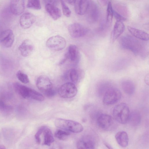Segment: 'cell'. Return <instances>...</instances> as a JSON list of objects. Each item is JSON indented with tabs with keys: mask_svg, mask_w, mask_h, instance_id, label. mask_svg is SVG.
Listing matches in <instances>:
<instances>
[{
	"mask_svg": "<svg viewBox=\"0 0 149 149\" xmlns=\"http://www.w3.org/2000/svg\"><path fill=\"white\" fill-rule=\"evenodd\" d=\"M14 40V35L13 31L10 29L4 30L0 33V45L4 47H11Z\"/></svg>",
	"mask_w": 149,
	"mask_h": 149,
	"instance_id": "cell-9",
	"label": "cell"
},
{
	"mask_svg": "<svg viewBox=\"0 0 149 149\" xmlns=\"http://www.w3.org/2000/svg\"><path fill=\"white\" fill-rule=\"evenodd\" d=\"M113 16H114L117 21L123 22V21L126 20V18L125 17L119 14L114 10Z\"/></svg>",
	"mask_w": 149,
	"mask_h": 149,
	"instance_id": "cell-35",
	"label": "cell"
},
{
	"mask_svg": "<svg viewBox=\"0 0 149 149\" xmlns=\"http://www.w3.org/2000/svg\"><path fill=\"white\" fill-rule=\"evenodd\" d=\"M113 10L118 13L124 17L128 14V11L126 7L120 4H116L115 5Z\"/></svg>",
	"mask_w": 149,
	"mask_h": 149,
	"instance_id": "cell-28",
	"label": "cell"
},
{
	"mask_svg": "<svg viewBox=\"0 0 149 149\" xmlns=\"http://www.w3.org/2000/svg\"><path fill=\"white\" fill-rule=\"evenodd\" d=\"M141 119V116L140 113L135 111L130 113L128 122L131 125L136 126L140 123Z\"/></svg>",
	"mask_w": 149,
	"mask_h": 149,
	"instance_id": "cell-24",
	"label": "cell"
},
{
	"mask_svg": "<svg viewBox=\"0 0 149 149\" xmlns=\"http://www.w3.org/2000/svg\"><path fill=\"white\" fill-rule=\"evenodd\" d=\"M27 7L29 8L36 10H40L41 5L40 0H28Z\"/></svg>",
	"mask_w": 149,
	"mask_h": 149,
	"instance_id": "cell-27",
	"label": "cell"
},
{
	"mask_svg": "<svg viewBox=\"0 0 149 149\" xmlns=\"http://www.w3.org/2000/svg\"><path fill=\"white\" fill-rule=\"evenodd\" d=\"M127 29L134 37L143 40L147 41L149 40V35L146 32L130 26H128Z\"/></svg>",
	"mask_w": 149,
	"mask_h": 149,
	"instance_id": "cell-21",
	"label": "cell"
},
{
	"mask_svg": "<svg viewBox=\"0 0 149 149\" xmlns=\"http://www.w3.org/2000/svg\"><path fill=\"white\" fill-rule=\"evenodd\" d=\"M145 81L146 84L148 85V82H149V75L148 74L145 77Z\"/></svg>",
	"mask_w": 149,
	"mask_h": 149,
	"instance_id": "cell-40",
	"label": "cell"
},
{
	"mask_svg": "<svg viewBox=\"0 0 149 149\" xmlns=\"http://www.w3.org/2000/svg\"><path fill=\"white\" fill-rule=\"evenodd\" d=\"M36 85L38 88L45 94L52 90V84L47 77L41 75L37 79Z\"/></svg>",
	"mask_w": 149,
	"mask_h": 149,
	"instance_id": "cell-10",
	"label": "cell"
},
{
	"mask_svg": "<svg viewBox=\"0 0 149 149\" xmlns=\"http://www.w3.org/2000/svg\"><path fill=\"white\" fill-rule=\"evenodd\" d=\"M125 29V26L123 22L116 21L114 25L112 33L113 42L115 40L123 33Z\"/></svg>",
	"mask_w": 149,
	"mask_h": 149,
	"instance_id": "cell-18",
	"label": "cell"
},
{
	"mask_svg": "<svg viewBox=\"0 0 149 149\" xmlns=\"http://www.w3.org/2000/svg\"><path fill=\"white\" fill-rule=\"evenodd\" d=\"M55 124L57 127L74 133L80 132L83 130V127L80 123L72 120L57 119L55 121Z\"/></svg>",
	"mask_w": 149,
	"mask_h": 149,
	"instance_id": "cell-3",
	"label": "cell"
},
{
	"mask_svg": "<svg viewBox=\"0 0 149 149\" xmlns=\"http://www.w3.org/2000/svg\"><path fill=\"white\" fill-rule=\"evenodd\" d=\"M43 133L44 135V142L43 144L45 145L50 146L54 141V139L50 130L45 127Z\"/></svg>",
	"mask_w": 149,
	"mask_h": 149,
	"instance_id": "cell-23",
	"label": "cell"
},
{
	"mask_svg": "<svg viewBox=\"0 0 149 149\" xmlns=\"http://www.w3.org/2000/svg\"><path fill=\"white\" fill-rule=\"evenodd\" d=\"M95 147V142L93 139L89 136L84 137L77 143V147L78 149H93Z\"/></svg>",
	"mask_w": 149,
	"mask_h": 149,
	"instance_id": "cell-17",
	"label": "cell"
},
{
	"mask_svg": "<svg viewBox=\"0 0 149 149\" xmlns=\"http://www.w3.org/2000/svg\"><path fill=\"white\" fill-rule=\"evenodd\" d=\"M120 44L123 48L129 50L135 55L139 54L143 49L142 45L136 38L129 36H124L120 40Z\"/></svg>",
	"mask_w": 149,
	"mask_h": 149,
	"instance_id": "cell-1",
	"label": "cell"
},
{
	"mask_svg": "<svg viewBox=\"0 0 149 149\" xmlns=\"http://www.w3.org/2000/svg\"><path fill=\"white\" fill-rule=\"evenodd\" d=\"M67 3L70 4H74L75 0H64Z\"/></svg>",
	"mask_w": 149,
	"mask_h": 149,
	"instance_id": "cell-39",
	"label": "cell"
},
{
	"mask_svg": "<svg viewBox=\"0 0 149 149\" xmlns=\"http://www.w3.org/2000/svg\"><path fill=\"white\" fill-rule=\"evenodd\" d=\"M12 107L6 104L4 102L0 99V111L4 113L8 114L12 111Z\"/></svg>",
	"mask_w": 149,
	"mask_h": 149,
	"instance_id": "cell-30",
	"label": "cell"
},
{
	"mask_svg": "<svg viewBox=\"0 0 149 149\" xmlns=\"http://www.w3.org/2000/svg\"><path fill=\"white\" fill-rule=\"evenodd\" d=\"M87 18L89 22L95 23L98 20L100 15L99 8L97 5L93 2H90L86 12Z\"/></svg>",
	"mask_w": 149,
	"mask_h": 149,
	"instance_id": "cell-12",
	"label": "cell"
},
{
	"mask_svg": "<svg viewBox=\"0 0 149 149\" xmlns=\"http://www.w3.org/2000/svg\"><path fill=\"white\" fill-rule=\"evenodd\" d=\"M70 77L72 82H77L79 78L78 73L77 70L75 69H71L70 72Z\"/></svg>",
	"mask_w": 149,
	"mask_h": 149,
	"instance_id": "cell-33",
	"label": "cell"
},
{
	"mask_svg": "<svg viewBox=\"0 0 149 149\" xmlns=\"http://www.w3.org/2000/svg\"><path fill=\"white\" fill-rule=\"evenodd\" d=\"M121 93L118 88L112 87L109 84L103 98V102L107 105H112L116 103L121 99Z\"/></svg>",
	"mask_w": 149,
	"mask_h": 149,
	"instance_id": "cell-4",
	"label": "cell"
},
{
	"mask_svg": "<svg viewBox=\"0 0 149 149\" xmlns=\"http://www.w3.org/2000/svg\"><path fill=\"white\" fill-rule=\"evenodd\" d=\"M67 53L69 58L71 61H75L77 58L78 56V49L77 47L73 45H70Z\"/></svg>",
	"mask_w": 149,
	"mask_h": 149,
	"instance_id": "cell-25",
	"label": "cell"
},
{
	"mask_svg": "<svg viewBox=\"0 0 149 149\" xmlns=\"http://www.w3.org/2000/svg\"><path fill=\"white\" fill-rule=\"evenodd\" d=\"M130 112L128 105L125 103H121L116 105L113 110L115 120L121 124L127 123L129 120Z\"/></svg>",
	"mask_w": 149,
	"mask_h": 149,
	"instance_id": "cell-2",
	"label": "cell"
},
{
	"mask_svg": "<svg viewBox=\"0 0 149 149\" xmlns=\"http://www.w3.org/2000/svg\"><path fill=\"white\" fill-rule=\"evenodd\" d=\"M90 3L89 0H75L74 4L76 13L80 15L84 14L88 10Z\"/></svg>",
	"mask_w": 149,
	"mask_h": 149,
	"instance_id": "cell-16",
	"label": "cell"
},
{
	"mask_svg": "<svg viewBox=\"0 0 149 149\" xmlns=\"http://www.w3.org/2000/svg\"><path fill=\"white\" fill-rule=\"evenodd\" d=\"M121 87L124 92L128 95H131L134 92L135 85L134 82L131 80H123L121 83Z\"/></svg>",
	"mask_w": 149,
	"mask_h": 149,
	"instance_id": "cell-22",
	"label": "cell"
},
{
	"mask_svg": "<svg viewBox=\"0 0 149 149\" xmlns=\"http://www.w3.org/2000/svg\"><path fill=\"white\" fill-rule=\"evenodd\" d=\"M68 58H69L68 54L67 53L65 55L64 58L60 62L59 64H62L64 63Z\"/></svg>",
	"mask_w": 149,
	"mask_h": 149,
	"instance_id": "cell-38",
	"label": "cell"
},
{
	"mask_svg": "<svg viewBox=\"0 0 149 149\" xmlns=\"http://www.w3.org/2000/svg\"><path fill=\"white\" fill-rule=\"evenodd\" d=\"M9 8L12 14L20 15L24 10L25 0H10Z\"/></svg>",
	"mask_w": 149,
	"mask_h": 149,
	"instance_id": "cell-13",
	"label": "cell"
},
{
	"mask_svg": "<svg viewBox=\"0 0 149 149\" xmlns=\"http://www.w3.org/2000/svg\"><path fill=\"white\" fill-rule=\"evenodd\" d=\"M99 3L101 5L104 6L107 5L110 1V0H98Z\"/></svg>",
	"mask_w": 149,
	"mask_h": 149,
	"instance_id": "cell-37",
	"label": "cell"
},
{
	"mask_svg": "<svg viewBox=\"0 0 149 149\" xmlns=\"http://www.w3.org/2000/svg\"><path fill=\"white\" fill-rule=\"evenodd\" d=\"M68 31L72 37L78 38L85 35L88 32V29L80 24L74 23L69 25Z\"/></svg>",
	"mask_w": 149,
	"mask_h": 149,
	"instance_id": "cell-8",
	"label": "cell"
},
{
	"mask_svg": "<svg viewBox=\"0 0 149 149\" xmlns=\"http://www.w3.org/2000/svg\"><path fill=\"white\" fill-rule=\"evenodd\" d=\"M61 2L63 15L66 17H69L71 14L70 9L63 0H61Z\"/></svg>",
	"mask_w": 149,
	"mask_h": 149,
	"instance_id": "cell-32",
	"label": "cell"
},
{
	"mask_svg": "<svg viewBox=\"0 0 149 149\" xmlns=\"http://www.w3.org/2000/svg\"><path fill=\"white\" fill-rule=\"evenodd\" d=\"M115 137L117 143L120 146L125 147L127 146L129 138L126 132L121 131L117 132L115 135Z\"/></svg>",
	"mask_w": 149,
	"mask_h": 149,
	"instance_id": "cell-20",
	"label": "cell"
},
{
	"mask_svg": "<svg viewBox=\"0 0 149 149\" xmlns=\"http://www.w3.org/2000/svg\"><path fill=\"white\" fill-rule=\"evenodd\" d=\"M45 9L49 15L54 20H57L61 16V11L56 6L46 4L45 5Z\"/></svg>",
	"mask_w": 149,
	"mask_h": 149,
	"instance_id": "cell-19",
	"label": "cell"
},
{
	"mask_svg": "<svg viewBox=\"0 0 149 149\" xmlns=\"http://www.w3.org/2000/svg\"><path fill=\"white\" fill-rule=\"evenodd\" d=\"M5 146L3 145H0V149H5Z\"/></svg>",
	"mask_w": 149,
	"mask_h": 149,
	"instance_id": "cell-41",
	"label": "cell"
},
{
	"mask_svg": "<svg viewBox=\"0 0 149 149\" xmlns=\"http://www.w3.org/2000/svg\"><path fill=\"white\" fill-rule=\"evenodd\" d=\"M46 45L49 49L57 51L62 50L65 48L66 42L64 38L57 35L49 38L47 40Z\"/></svg>",
	"mask_w": 149,
	"mask_h": 149,
	"instance_id": "cell-6",
	"label": "cell"
},
{
	"mask_svg": "<svg viewBox=\"0 0 149 149\" xmlns=\"http://www.w3.org/2000/svg\"><path fill=\"white\" fill-rule=\"evenodd\" d=\"M36 19V17L33 14L29 12H26L22 14L20 17V24L23 29H28L34 24Z\"/></svg>",
	"mask_w": 149,
	"mask_h": 149,
	"instance_id": "cell-14",
	"label": "cell"
},
{
	"mask_svg": "<svg viewBox=\"0 0 149 149\" xmlns=\"http://www.w3.org/2000/svg\"><path fill=\"white\" fill-rule=\"evenodd\" d=\"M56 137L60 140H64L70 135V133L68 131L62 130H57L54 134Z\"/></svg>",
	"mask_w": 149,
	"mask_h": 149,
	"instance_id": "cell-29",
	"label": "cell"
},
{
	"mask_svg": "<svg viewBox=\"0 0 149 149\" xmlns=\"http://www.w3.org/2000/svg\"><path fill=\"white\" fill-rule=\"evenodd\" d=\"M77 89L73 83L68 82L61 85L58 89L59 95L64 98H70L75 96L77 93Z\"/></svg>",
	"mask_w": 149,
	"mask_h": 149,
	"instance_id": "cell-7",
	"label": "cell"
},
{
	"mask_svg": "<svg viewBox=\"0 0 149 149\" xmlns=\"http://www.w3.org/2000/svg\"><path fill=\"white\" fill-rule=\"evenodd\" d=\"M45 127V126H43L40 128L35 135L36 141L37 143L38 144H40V136L42 133Z\"/></svg>",
	"mask_w": 149,
	"mask_h": 149,
	"instance_id": "cell-34",
	"label": "cell"
},
{
	"mask_svg": "<svg viewBox=\"0 0 149 149\" xmlns=\"http://www.w3.org/2000/svg\"><path fill=\"white\" fill-rule=\"evenodd\" d=\"M16 75L18 79L22 83L26 84L29 82V80L28 76L21 71H18Z\"/></svg>",
	"mask_w": 149,
	"mask_h": 149,
	"instance_id": "cell-31",
	"label": "cell"
},
{
	"mask_svg": "<svg viewBox=\"0 0 149 149\" xmlns=\"http://www.w3.org/2000/svg\"><path fill=\"white\" fill-rule=\"evenodd\" d=\"M107 5L106 19L105 21L107 24L110 25L113 16V9L111 1H109Z\"/></svg>",
	"mask_w": 149,
	"mask_h": 149,
	"instance_id": "cell-26",
	"label": "cell"
},
{
	"mask_svg": "<svg viewBox=\"0 0 149 149\" xmlns=\"http://www.w3.org/2000/svg\"><path fill=\"white\" fill-rule=\"evenodd\" d=\"M13 87L15 91L24 98L36 100L39 97V92L18 82L14 84Z\"/></svg>",
	"mask_w": 149,
	"mask_h": 149,
	"instance_id": "cell-5",
	"label": "cell"
},
{
	"mask_svg": "<svg viewBox=\"0 0 149 149\" xmlns=\"http://www.w3.org/2000/svg\"><path fill=\"white\" fill-rule=\"evenodd\" d=\"M97 124L100 128L107 130L111 128L113 124V120L110 115L102 114L99 115L97 118Z\"/></svg>",
	"mask_w": 149,
	"mask_h": 149,
	"instance_id": "cell-11",
	"label": "cell"
},
{
	"mask_svg": "<svg viewBox=\"0 0 149 149\" xmlns=\"http://www.w3.org/2000/svg\"><path fill=\"white\" fill-rule=\"evenodd\" d=\"M34 46L32 42L29 39L24 40L19 47L21 54L24 57L28 56L33 52Z\"/></svg>",
	"mask_w": 149,
	"mask_h": 149,
	"instance_id": "cell-15",
	"label": "cell"
},
{
	"mask_svg": "<svg viewBox=\"0 0 149 149\" xmlns=\"http://www.w3.org/2000/svg\"><path fill=\"white\" fill-rule=\"evenodd\" d=\"M59 0H44L45 5L50 4L56 6L58 4Z\"/></svg>",
	"mask_w": 149,
	"mask_h": 149,
	"instance_id": "cell-36",
	"label": "cell"
}]
</instances>
